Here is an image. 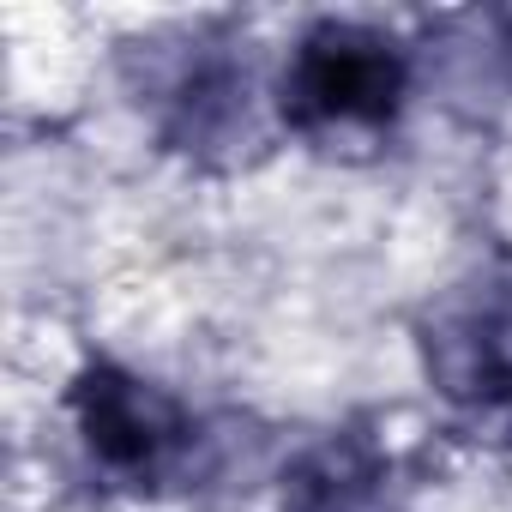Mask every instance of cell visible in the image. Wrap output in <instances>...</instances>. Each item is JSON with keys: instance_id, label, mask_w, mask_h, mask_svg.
I'll list each match as a JSON object with an SVG mask.
<instances>
[{"instance_id": "cell-1", "label": "cell", "mask_w": 512, "mask_h": 512, "mask_svg": "<svg viewBox=\"0 0 512 512\" xmlns=\"http://www.w3.org/2000/svg\"><path fill=\"white\" fill-rule=\"evenodd\" d=\"M404 97H410L404 43L374 25H356V19L308 25L278 79V115L302 139L386 133L398 121Z\"/></svg>"}, {"instance_id": "cell-2", "label": "cell", "mask_w": 512, "mask_h": 512, "mask_svg": "<svg viewBox=\"0 0 512 512\" xmlns=\"http://www.w3.org/2000/svg\"><path fill=\"white\" fill-rule=\"evenodd\" d=\"M67 410L85 458L139 494L169 482L193 452V416L157 380L121 362H85L67 386Z\"/></svg>"}, {"instance_id": "cell-3", "label": "cell", "mask_w": 512, "mask_h": 512, "mask_svg": "<svg viewBox=\"0 0 512 512\" xmlns=\"http://www.w3.org/2000/svg\"><path fill=\"white\" fill-rule=\"evenodd\" d=\"M278 512H398L392 452L368 428L326 434L284 470Z\"/></svg>"}, {"instance_id": "cell-4", "label": "cell", "mask_w": 512, "mask_h": 512, "mask_svg": "<svg viewBox=\"0 0 512 512\" xmlns=\"http://www.w3.org/2000/svg\"><path fill=\"white\" fill-rule=\"evenodd\" d=\"M428 374L446 398L470 410L512 404V302H470L446 314L428 338Z\"/></svg>"}]
</instances>
